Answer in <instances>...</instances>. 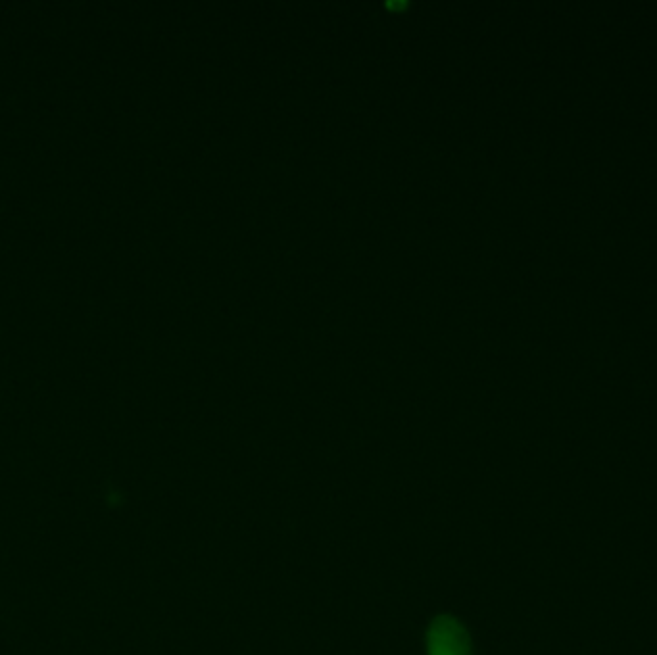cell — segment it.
Returning a JSON list of instances; mask_svg holds the SVG:
<instances>
[{
  "label": "cell",
  "mask_w": 657,
  "mask_h": 655,
  "mask_svg": "<svg viewBox=\"0 0 657 655\" xmlns=\"http://www.w3.org/2000/svg\"><path fill=\"white\" fill-rule=\"evenodd\" d=\"M427 655H471V638L452 615H440L427 631Z\"/></svg>",
  "instance_id": "1"
}]
</instances>
